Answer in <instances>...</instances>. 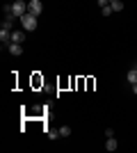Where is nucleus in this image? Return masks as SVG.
Instances as JSON below:
<instances>
[{"label": "nucleus", "instance_id": "nucleus-13", "mask_svg": "<svg viewBox=\"0 0 137 153\" xmlns=\"http://www.w3.org/2000/svg\"><path fill=\"white\" fill-rule=\"evenodd\" d=\"M133 94H135V96H137V85H133Z\"/></svg>", "mask_w": 137, "mask_h": 153}, {"label": "nucleus", "instance_id": "nucleus-5", "mask_svg": "<svg viewBox=\"0 0 137 153\" xmlns=\"http://www.w3.org/2000/svg\"><path fill=\"white\" fill-rule=\"evenodd\" d=\"M119 149V144H117V137H114V135H112V137H107V142H105V151H117Z\"/></svg>", "mask_w": 137, "mask_h": 153}, {"label": "nucleus", "instance_id": "nucleus-4", "mask_svg": "<svg viewBox=\"0 0 137 153\" xmlns=\"http://www.w3.org/2000/svg\"><path fill=\"white\" fill-rule=\"evenodd\" d=\"M7 51H9V55L19 57L21 53H23V44H9V46H7Z\"/></svg>", "mask_w": 137, "mask_h": 153}, {"label": "nucleus", "instance_id": "nucleus-12", "mask_svg": "<svg viewBox=\"0 0 137 153\" xmlns=\"http://www.w3.org/2000/svg\"><path fill=\"white\" fill-rule=\"evenodd\" d=\"M96 5L101 7V9H103V7H107V5H110V0H96Z\"/></svg>", "mask_w": 137, "mask_h": 153}, {"label": "nucleus", "instance_id": "nucleus-10", "mask_svg": "<svg viewBox=\"0 0 137 153\" xmlns=\"http://www.w3.org/2000/svg\"><path fill=\"white\" fill-rule=\"evenodd\" d=\"M46 135H48V140H57V137H59V130H48Z\"/></svg>", "mask_w": 137, "mask_h": 153}, {"label": "nucleus", "instance_id": "nucleus-14", "mask_svg": "<svg viewBox=\"0 0 137 153\" xmlns=\"http://www.w3.org/2000/svg\"><path fill=\"white\" fill-rule=\"evenodd\" d=\"M110 2H112V0H110Z\"/></svg>", "mask_w": 137, "mask_h": 153}, {"label": "nucleus", "instance_id": "nucleus-2", "mask_svg": "<svg viewBox=\"0 0 137 153\" xmlns=\"http://www.w3.org/2000/svg\"><path fill=\"white\" fill-rule=\"evenodd\" d=\"M12 9H14V16H16V19H23V16L27 14V2H23V0H14Z\"/></svg>", "mask_w": 137, "mask_h": 153}, {"label": "nucleus", "instance_id": "nucleus-15", "mask_svg": "<svg viewBox=\"0 0 137 153\" xmlns=\"http://www.w3.org/2000/svg\"><path fill=\"white\" fill-rule=\"evenodd\" d=\"M135 69H137V66H135Z\"/></svg>", "mask_w": 137, "mask_h": 153}, {"label": "nucleus", "instance_id": "nucleus-9", "mask_svg": "<svg viewBox=\"0 0 137 153\" xmlns=\"http://www.w3.org/2000/svg\"><path fill=\"white\" fill-rule=\"evenodd\" d=\"M69 135H71V128H69V126H62V128H59V137H69Z\"/></svg>", "mask_w": 137, "mask_h": 153}, {"label": "nucleus", "instance_id": "nucleus-11", "mask_svg": "<svg viewBox=\"0 0 137 153\" xmlns=\"http://www.w3.org/2000/svg\"><path fill=\"white\" fill-rule=\"evenodd\" d=\"M101 12H103V16H110V14H114V12H112V7H110V5H107V7H103Z\"/></svg>", "mask_w": 137, "mask_h": 153}, {"label": "nucleus", "instance_id": "nucleus-8", "mask_svg": "<svg viewBox=\"0 0 137 153\" xmlns=\"http://www.w3.org/2000/svg\"><path fill=\"white\" fill-rule=\"evenodd\" d=\"M110 7H112V12H121V9H124V2H121V0H112Z\"/></svg>", "mask_w": 137, "mask_h": 153}, {"label": "nucleus", "instance_id": "nucleus-3", "mask_svg": "<svg viewBox=\"0 0 137 153\" xmlns=\"http://www.w3.org/2000/svg\"><path fill=\"white\" fill-rule=\"evenodd\" d=\"M27 12L34 14V16H39V14L44 12V2H41V0H30V2H27Z\"/></svg>", "mask_w": 137, "mask_h": 153}, {"label": "nucleus", "instance_id": "nucleus-7", "mask_svg": "<svg viewBox=\"0 0 137 153\" xmlns=\"http://www.w3.org/2000/svg\"><path fill=\"white\" fill-rule=\"evenodd\" d=\"M126 80L130 85H137V69H130L128 73H126Z\"/></svg>", "mask_w": 137, "mask_h": 153}, {"label": "nucleus", "instance_id": "nucleus-1", "mask_svg": "<svg viewBox=\"0 0 137 153\" xmlns=\"http://www.w3.org/2000/svg\"><path fill=\"white\" fill-rule=\"evenodd\" d=\"M19 21L23 23V30H25V32L37 30V16H34V14H30V12H27L25 16H23V19H19Z\"/></svg>", "mask_w": 137, "mask_h": 153}, {"label": "nucleus", "instance_id": "nucleus-6", "mask_svg": "<svg viewBox=\"0 0 137 153\" xmlns=\"http://www.w3.org/2000/svg\"><path fill=\"white\" fill-rule=\"evenodd\" d=\"M25 37H23V30H12V44H23Z\"/></svg>", "mask_w": 137, "mask_h": 153}]
</instances>
